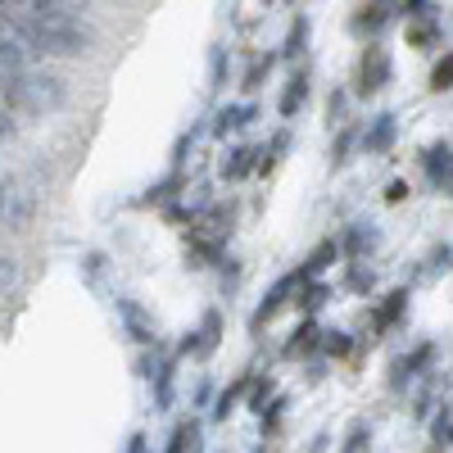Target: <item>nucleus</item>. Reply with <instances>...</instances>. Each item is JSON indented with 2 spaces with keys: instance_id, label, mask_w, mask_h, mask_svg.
<instances>
[{
  "instance_id": "1",
  "label": "nucleus",
  "mask_w": 453,
  "mask_h": 453,
  "mask_svg": "<svg viewBox=\"0 0 453 453\" xmlns=\"http://www.w3.org/2000/svg\"><path fill=\"white\" fill-rule=\"evenodd\" d=\"M5 27H14L36 55L91 50V27L78 19V5H59V0H27V5H19V14L5 10Z\"/></svg>"
},
{
  "instance_id": "4",
  "label": "nucleus",
  "mask_w": 453,
  "mask_h": 453,
  "mask_svg": "<svg viewBox=\"0 0 453 453\" xmlns=\"http://www.w3.org/2000/svg\"><path fill=\"white\" fill-rule=\"evenodd\" d=\"M422 173L435 191H453V145L449 141H435L426 155H422Z\"/></svg>"
},
{
  "instance_id": "19",
  "label": "nucleus",
  "mask_w": 453,
  "mask_h": 453,
  "mask_svg": "<svg viewBox=\"0 0 453 453\" xmlns=\"http://www.w3.org/2000/svg\"><path fill=\"white\" fill-rule=\"evenodd\" d=\"M326 295H331L326 286H318V281H309L304 290H299V309H304V313H318V309L326 304Z\"/></svg>"
},
{
  "instance_id": "7",
  "label": "nucleus",
  "mask_w": 453,
  "mask_h": 453,
  "mask_svg": "<svg viewBox=\"0 0 453 453\" xmlns=\"http://www.w3.org/2000/svg\"><path fill=\"white\" fill-rule=\"evenodd\" d=\"M119 313H123L127 331L141 340V345H155V340H159V326H155V318H150L141 304H132V299H119Z\"/></svg>"
},
{
  "instance_id": "6",
  "label": "nucleus",
  "mask_w": 453,
  "mask_h": 453,
  "mask_svg": "<svg viewBox=\"0 0 453 453\" xmlns=\"http://www.w3.org/2000/svg\"><path fill=\"white\" fill-rule=\"evenodd\" d=\"M27 218H32V196H27V186L5 181V226H10V232H23Z\"/></svg>"
},
{
  "instance_id": "18",
  "label": "nucleus",
  "mask_w": 453,
  "mask_h": 453,
  "mask_svg": "<svg viewBox=\"0 0 453 453\" xmlns=\"http://www.w3.org/2000/svg\"><path fill=\"white\" fill-rule=\"evenodd\" d=\"M367 440H372V426H367V422H354L349 435H345V449H340V453H367V449H372Z\"/></svg>"
},
{
  "instance_id": "15",
  "label": "nucleus",
  "mask_w": 453,
  "mask_h": 453,
  "mask_svg": "<svg viewBox=\"0 0 453 453\" xmlns=\"http://www.w3.org/2000/svg\"><path fill=\"white\" fill-rule=\"evenodd\" d=\"M322 331L313 326V322H304V326H299L295 331V340H290V345H286V358H299V354H309L313 345H322V340H318Z\"/></svg>"
},
{
  "instance_id": "3",
  "label": "nucleus",
  "mask_w": 453,
  "mask_h": 453,
  "mask_svg": "<svg viewBox=\"0 0 453 453\" xmlns=\"http://www.w3.org/2000/svg\"><path fill=\"white\" fill-rule=\"evenodd\" d=\"M390 82V55L381 46H367L358 59V96H372Z\"/></svg>"
},
{
  "instance_id": "17",
  "label": "nucleus",
  "mask_w": 453,
  "mask_h": 453,
  "mask_svg": "<svg viewBox=\"0 0 453 453\" xmlns=\"http://www.w3.org/2000/svg\"><path fill=\"white\" fill-rule=\"evenodd\" d=\"M250 164H254V150L236 145V150H232V159H222V177H245Z\"/></svg>"
},
{
  "instance_id": "26",
  "label": "nucleus",
  "mask_w": 453,
  "mask_h": 453,
  "mask_svg": "<svg viewBox=\"0 0 453 453\" xmlns=\"http://www.w3.org/2000/svg\"><path fill=\"white\" fill-rule=\"evenodd\" d=\"M268 68H273V55H263V59H254V68H250V78H245V87H250V91H258V87H263V78H268Z\"/></svg>"
},
{
  "instance_id": "21",
  "label": "nucleus",
  "mask_w": 453,
  "mask_h": 453,
  "mask_svg": "<svg viewBox=\"0 0 453 453\" xmlns=\"http://www.w3.org/2000/svg\"><path fill=\"white\" fill-rule=\"evenodd\" d=\"M449 87H453V50L431 68V91H449Z\"/></svg>"
},
{
  "instance_id": "11",
  "label": "nucleus",
  "mask_w": 453,
  "mask_h": 453,
  "mask_svg": "<svg viewBox=\"0 0 453 453\" xmlns=\"http://www.w3.org/2000/svg\"><path fill=\"white\" fill-rule=\"evenodd\" d=\"M426 358H431V345H422L412 358H399V363H395V376H390V386H395V390H403V386L412 381V376H418V367H422Z\"/></svg>"
},
{
  "instance_id": "28",
  "label": "nucleus",
  "mask_w": 453,
  "mask_h": 453,
  "mask_svg": "<svg viewBox=\"0 0 453 453\" xmlns=\"http://www.w3.org/2000/svg\"><path fill=\"white\" fill-rule=\"evenodd\" d=\"M349 141H354V132H340V141L331 145V164H335V168L349 159Z\"/></svg>"
},
{
  "instance_id": "13",
  "label": "nucleus",
  "mask_w": 453,
  "mask_h": 453,
  "mask_svg": "<svg viewBox=\"0 0 453 453\" xmlns=\"http://www.w3.org/2000/svg\"><path fill=\"white\" fill-rule=\"evenodd\" d=\"M367 250H376V232H367V226L358 222L354 232L345 236V254H349L354 263H363V254H367Z\"/></svg>"
},
{
  "instance_id": "14",
  "label": "nucleus",
  "mask_w": 453,
  "mask_h": 453,
  "mask_svg": "<svg viewBox=\"0 0 453 453\" xmlns=\"http://www.w3.org/2000/svg\"><path fill=\"white\" fill-rule=\"evenodd\" d=\"M304 96H309V78H304V73H295L286 96H281V113H286V119H295V109L304 104Z\"/></svg>"
},
{
  "instance_id": "24",
  "label": "nucleus",
  "mask_w": 453,
  "mask_h": 453,
  "mask_svg": "<svg viewBox=\"0 0 453 453\" xmlns=\"http://www.w3.org/2000/svg\"><path fill=\"white\" fill-rule=\"evenodd\" d=\"M408 42H418L422 50H426L431 42H440V27H435V19H426L422 27H408Z\"/></svg>"
},
{
  "instance_id": "25",
  "label": "nucleus",
  "mask_w": 453,
  "mask_h": 453,
  "mask_svg": "<svg viewBox=\"0 0 453 453\" xmlns=\"http://www.w3.org/2000/svg\"><path fill=\"white\" fill-rule=\"evenodd\" d=\"M431 435H435V444H453V408H444L440 418H435Z\"/></svg>"
},
{
  "instance_id": "27",
  "label": "nucleus",
  "mask_w": 453,
  "mask_h": 453,
  "mask_svg": "<svg viewBox=\"0 0 453 453\" xmlns=\"http://www.w3.org/2000/svg\"><path fill=\"white\" fill-rule=\"evenodd\" d=\"M322 349H326V354H349V335H345V331H326V335H322Z\"/></svg>"
},
{
  "instance_id": "31",
  "label": "nucleus",
  "mask_w": 453,
  "mask_h": 453,
  "mask_svg": "<svg viewBox=\"0 0 453 453\" xmlns=\"http://www.w3.org/2000/svg\"><path fill=\"white\" fill-rule=\"evenodd\" d=\"M213 87H222V50H213Z\"/></svg>"
},
{
  "instance_id": "29",
  "label": "nucleus",
  "mask_w": 453,
  "mask_h": 453,
  "mask_svg": "<svg viewBox=\"0 0 453 453\" xmlns=\"http://www.w3.org/2000/svg\"><path fill=\"white\" fill-rule=\"evenodd\" d=\"M268 395H273V381H263V386L254 390V399H250V408H254V412H263V399H268Z\"/></svg>"
},
{
  "instance_id": "5",
  "label": "nucleus",
  "mask_w": 453,
  "mask_h": 453,
  "mask_svg": "<svg viewBox=\"0 0 453 453\" xmlns=\"http://www.w3.org/2000/svg\"><path fill=\"white\" fill-rule=\"evenodd\" d=\"M290 290H304V277H299V273H290V277H281L268 295H263V304L254 309V318H250V331H258L263 322H273L277 313H281V304H286V295Z\"/></svg>"
},
{
  "instance_id": "9",
  "label": "nucleus",
  "mask_w": 453,
  "mask_h": 453,
  "mask_svg": "<svg viewBox=\"0 0 453 453\" xmlns=\"http://www.w3.org/2000/svg\"><path fill=\"white\" fill-rule=\"evenodd\" d=\"M395 10H399V5H363V10L349 19V27H354V32H381Z\"/></svg>"
},
{
  "instance_id": "12",
  "label": "nucleus",
  "mask_w": 453,
  "mask_h": 453,
  "mask_svg": "<svg viewBox=\"0 0 453 453\" xmlns=\"http://www.w3.org/2000/svg\"><path fill=\"white\" fill-rule=\"evenodd\" d=\"M335 254H340V245H335V241H322V245H318V250L309 254V263H304V268H299V277H304V286H309V281H313V277H318V273L326 268V263H331Z\"/></svg>"
},
{
  "instance_id": "8",
  "label": "nucleus",
  "mask_w": 453,
  "mask_h": 453,
  "mask_svg": "<svg viewBox=\"0 0 453 453\" xmlns=\"http://www.w3.org/2000/svg\"><path fill=\"white\" fill-rule=\"evenodd\" d=\"M363 141H367V155H390V145H395V113H376Z\"/></svg>"
},
{
  "instance_id": "30",
  "label": "nucleus",
  "mask_w": 453,
  "mask_h": 453,
  "mask_svg": "<svg viewBox=\"0 0 453 453\" xmlns=\"http://www.w3.org/2000/svg\"><path fill=\"white\" fill-rule=\"evenodd\" d=\"M403 196H408V181H390V191H386V200H390V204H399Z\"/></svg>"
},
{
  "instance_id": "2",
  "label": "nucleus",
  "mask_w": 453,
  "mask_h": 453,
  "mask_svg": "<svg viewBox=\"0 0 453 453\" xmlns=\"http://www.w3.org/2000/svg\"><path fill=\"white\" fill-rule=\"evenodd\" d=\"M68 104V82L59 73H23V78L5 82V109H19V113H55Z\"/></svg>"
},
{
  "instance_id": "20",
  "label": "nucleus",
  "mask_w": 453,
  "mask_h": 453,
  "mask_svg": "<svg viewBox=\"0 0 453 453\" xmlns=\"http://www.w3.org/2000/svg\"><path fill=\"white\" fill-rule=\"evenodd\" d=\"M304 36H309V19L299 14V19H295V27H290V36H286V50H281V55H286V59H295L299 50H304Z\"/></svg>"
},
{
  "instance_id": "10",
  "label": "nucleus",
  "mask_w": 453,
  "mask_h": 453,
  "mask_svg": "<svg viewBox=\"0 0 453 453\" xmlns=\"http://www.w3.org/2000/svg\"><path fill=\"white\" fill-rule=\"evenodd\" d=\"M250 119H254V109H250V104H226V109H218V119H213V132H218V136H226V132L245 127Z\"/></svg>"
},
{
  "instance_id": "16",
  "label": "nucleus",
  "mask_w": 453,
  "mask_h": 453,
  "mask_svg": "<svg viewBox=\"0 0 453 453\" xmlns=\"http://www.w3.org/2000/svg\"><path fill=\"white\" fill-rule=\"evenodd\" d=\"M403 304H408V290H390V295H386V304H381V313H376V326H381V331L395 326V318L403 313Z\"/></svg>"
},
{
  "instance_id": "22",
  "label": "nucleus",
  "mask_w": 453,
  "mask_h": 453,
  "mask_svg": "<svg viewBox=\"0 0 453 453\" xmlns=\"http://www.w3.org/2000/svg\"><path fill=\"white\" fill-rule=\"evenodd\" d=\"M245 386H250V376H241V381H236L232 390H222V399H218V408H213V418H218V422L236 408V399H241V390H245Z\"/></svg>"
},
{
  "instance_id": "23",
  "label": "nucleus",
  "mask_w": 453,
  "mask_h": 453,
  "mask_svg": "<svg viewBox=\"0 0 453 453\" xmlns=\"http://www.w3.org/2000/svg\"><path fill=\"white\" fill-rule=\"evenodd\" d=\"M196 422H177V431H173V440H168V449L164 453H186V440H196Z\"/></svg>"
}]
</instances>
